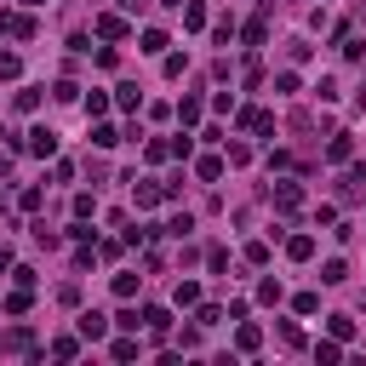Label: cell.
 Listing matches in <instances>:
<instances>
[{"mask_svg": "<svg viewBox=\"0 0 366 366\" xmlns=\"http://www.w3.org/2000/svg\"><path fill=\"white\" fill-rule=\"evenodd\" d=\"M161 6H183V0H161Z\"/></svg>", "mask_w": 366, "mask_h": 366, "instance_id": "44dd1931", "label": "cell"}, {"mask_svg": "<svg viewBox=\"0 0 366 366\" xmlns=\"http://www.w3.org/2000/svg\"><path fill=\"white\" fill-rule=\"evenodd\" d=\"M138 52H166V35H161V29H143V46H138Z\"/></svg>", "mask_w": 366, "mask_h": 366, "instance_id": "9c48e42d", "label": "cell"}, {"mask_svg": "<svg viewBox=\"0 0 366 366\" xmlns=\"http://www.w3.org/2000/svg\"><path fill=\"white\" fill-rule=\"evenodd\" d=\"M332 338H355V321H349V315H332Z\"/></svg>", "mask_w": 366, "mask_h": 366, "instance_id": "e0dca14e", "label": "cell"}, {"mask_svg": "<svg viewBox=\"0 0 366 366\" xmlns=\"http://www.w3.org/2000/svg\"><path fill=\"white\" fill-rule=\"evenodd\" d=\"M81 332H86V338H103V332H109V321H103V315H86V321H81Z\"/></svg>", "mask_w": 366, "mask_h": 366, "instance_id": "4fadbf2b", "label": "cell"}, {"mask_svg": "<svg viewBox=\"0 0 366 366\" xmlns=\"http://www.w3.org/2000/svg\"><path fill=\"white\" fill-rule=\"evenodd\" d=\"M75 349H81L75 338H57V343H52V355H57V361H75Z\"/></svg>", "mask_w": 366, "mask_h": 366, "instance_id": "d6986e66", "label": "cell"}, {"mask_svg": "<svg viewBox=\"0 0 366 366\" xmlns=\"http://www.w3.org/2000/svg\"><path fill=\"white\" fill-rule=\"evenodd\" d=\"M92 143H98V149H115L120 132H115V126H98V132H92Z\"/></svg>", "mask_w": 366, "mask_h": 366, "instance_id": "8fae6325", "label": "cell"}, {"mask_svg": "<svg viewBox=\"0 0 366 366\" xmlns=\"http://www.w3.org/2000/svg\"><path fill=\"white\" fill-rule=\"evenodd\" d=\"M292 309H298V315H315V309H321V298H315V292H298Z\"/></svg>", "mask_w": 366, "mask_h": 366, "instance_id": "7c38bea8", "label": "cell"}, {"mask_svg": "<svg viewBox=\"0 0 366 366\" xmlns=\"http://www.w3.org/2000/svg\"><path fill=\"white\" fill-rule=\"evenodd\" d=\"M52 149H57V138L46 132V126H40V132H29V155H52Z\"/></svg>", "mask_w": 366, "mask_h": 366, "instance_id": "277c9868", "label": "cell"}, {"mask_svg": "<svg viewBox=\"0 0 366 366\" xmlns=\"http://www.w3.org/2000/svg\"><path fill=\"white\" fill-rule=\"evenodd\" d=\"M275 206H280V212H292V206H298V183H280L275 189Z\"/></svg>", "mask_w": 366, "mask_h": 366, "instance_id": "ba28073f", "label": "cell"}, {"mask_svg": "<svg viewBox=\"0 0 366 366\" xmlns=\"http://www.w3.org/2000/svg\"><path fill=\"white\" fill-rule=\"evenodd\" d=\"M241 126H246V132H258V138H269V132H275V120H269L263 109H246V115H241Z\"/></svg>", "mask_w": 366, "mask_h": 366, "instance_id": "7a4b0ae2", "label": "cell"}, {"mask_svg": "<svg viewBox=\"0 0 366 366\" xmlns=\"http://www.w3.org/2000/svg\"><path fill=\"white\" fill-rule=\"evenodd\" d=\"M349 155H355V143H349V138H332L326 143V161H349Z\"/></svg>", "mask_w": 366, "mask_h": 366, "instance_id": "8992f818", "label": "cell"}, {"mask_svg": "<svg viewBox=\"0 0 366 366\" xmlns=\"http://www.w3.org/2000/svg\"><path fill=\"white\" fill-rule=\"evenodd\" d=\"M343 275H349V269H343V258H332V263H326V269H321V280H326V286H338V280H343Z\"/></svg>", "mask_w": 366, "mask_h": 366, "instance_id": "5bb4252c", "label": "cell"}, {"mask_svg": "<svg viewBox=\"0 0 366 366\" xmlns=\"http://www.w3.org/2000/svg\"><path fill=\"white\" fill-rule=\"evenodd\" d=\"M235 343H241L246 355H252V349H258V326H241V332H235Z\"/></svg>", "mask_w": 366, "mask_h": 366, "instance_id": "ac0fdd59", "label": "cell"}, {"mask_svg": "<svg viewBox=\"0 0 366 366\" xmlns=\"http://www.w3.org/2000/svg\"><path fill=\"white\" fill-rule=\"evenodd\" d=\"M246 263H258V269H263V263H269V246H263V241H252V246H246Z\"/></svg>", "mask_w": 366, "mask_h": 366, "instance_id": "ffe728a7", "label": "cell"}, {"mask_svg": "<svg viewBox=\"0 0 366 366\" xmlns=\"http://www.w3.org/2000/svg\"><path fill=\"white\" fill-rule=\"evenodd\" d=\"M18 75H23V63H18V57L6 52V57H0V81H18Z\"/></svg>", "mask_w": 366, "mask_h": 366, "instance_id": "2e32d148", "label": "cell"}, {"mask_svg": "<svg viewBox=\"0 0 366 366\" xmlns=\"http://www.w3.org/2000/svg\"><path fill=\"white\" fill-rule=\"evenodd\" d=\"M23 6H46V0H23Z\"/></svg>", "mask_w": 366, "mask_h": 366, "instance_id": "7402d4cb", "label": "cell"}, {"mask_svg": "<svg viewBox=\"0 0 366 366\" xmlns=\"http://www.w3.org/2000/svg\"><path fill=\"white\" fill-rule=\"evenodd\" d=\"M98 35H103V40H120V35H126V18H115V12L98 18Z\"/></svg>", "mask_w": 366, "mask_h": 366, "instance_id": "5b68a950", "label": "cell"}, {"mask_svg": "<svg viewBox=\"0 0 366 366\" xmlns=\"http://www.w3.org/2000/svg\"><path fill=\"white\" fill-rule=\"evenodd\" d=\"M143 326H149V332H166L172 315H166V309H143Z\"/></svg>", "mask_w": 366, "mask_h": 366, "instance_id": "52a82bcc", "label": "cell"}, {"mask_svg": "<svg viewBox=\"0 0 366 366\" xmlns=\"http://www.w3.org/2000/svg\"><path fill=\"white\" fill-rule=\"evenodd\" d=\"M286 258H298V263L315 258V241H309V235H292V241H286Z\"/></svg>", "mask_w": 366, "mask_h": 366, "instance_id": "3957f363", "label": "cell"}, {"mask_svg": "<svg viewBox=\"0 0 366 366\" xmlns=\"http://www.w3.org/2000/svg\"><path fill=\"white\" fill-rule=\"evenodd\" d=\"M200 178L218 183V178H224V161H218V155H206V161H200Z\"/></svg>", "mask_w": 366, "mask_h": 366, "instance_id": "30bf717a", "label": "cell"}, {"mask_svg": "<svg viewBox=\"0 0 366 366\" xmlns=\"http://www.w3.org/2000/svg\"><path fill=\"white\" fill-rule=\"evenodd\" d=\"M178 120H183V126H195V120H200V103H195V98H183V103H178Z\"/></svg>", "mask_w": 366, "mask_h": 366, "instance_id": "9a60e30c", "label": "cell"}, {"mask_svg": "<svg viewBox=\"0 0 366 366\" xmlns=\"http://www.w3.org/2000/svg\"><path fill=\"white\" fill-rule=\"evenodd\" d=\"M0 349H6V355H29V349H35V332H29V326H12L6 338H0Z\"/></svg>", "mask_w": 366, "mask_h": 366, "instance_id": "6da1fadb", "label": "cell"}]
</instances>
